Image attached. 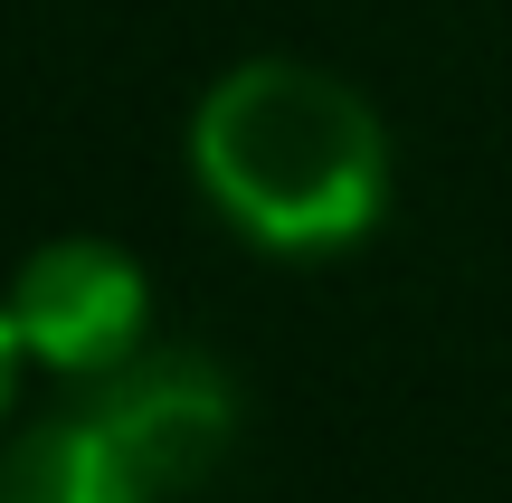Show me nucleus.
<instances>
[{
	"instance_id": "nucleus-1",
	"label": "nucleus",
	"mask_w": 512,
	"mask_h": 503,
	"mask_svg": "<svg viewBox=\"0 0 512 503\" xmlns=\"http://www.w3.org/2000/svg\"><path fill=\"white\" fill-rule=\"evenodd\" d=\"M200 209L256 257L323 266L380 238L399 200V143L342 67L313 57H238L200 86L181 133Z\"/></svg>"
},
{
	"instance_id": "nucleus-2",
	"label": "nucleus",
	"mask_w": 512,
	"mask_h": 503,
	"mask_svg": "<svg viewBox=\"0 0 512 503\" xmlns=\"http://www.w3.org/2000/svg\"><path fill=\"white\" fill-rule=\"evenodd\" d=\"M152 342V276L114 238H48L10 285V361L95 390Z\"/></svg>"
},
{
	"instance_id": "nucleus-3",
	"label": "nucleus",
	"mask_w": 512,
	"mask_h": 503,
	"mask_svg": "<svg viewBox=\"0 0 512 503\" xmlns=\"http://www.w3.org/2000/svg\"><path fill=\"white\" fill-rule=\"evenodd\" d=\"M86 409L105 418V437L133 456V475L152 485V503L200 494L238 447V380L190 342H143L124 371H105L86 390Z\"/></svg>"
},
{
	"instance_id": "nucleus-4",
	"label": "nucleus",
	"mask_w": 512,
	"mask_h": 503,
	"mask_svg": "<svg viewBox=\"0 0 512 503\" xmlns=\"http://www.w3.org/2000/svg\"><path fill=\"white\" fill-rule=\"evenodd\" d=\"M0 503H152V485L105 437V418L76 399V409L38 418V428L10 447V494Z\"/></svg>"
}]
</instances>
